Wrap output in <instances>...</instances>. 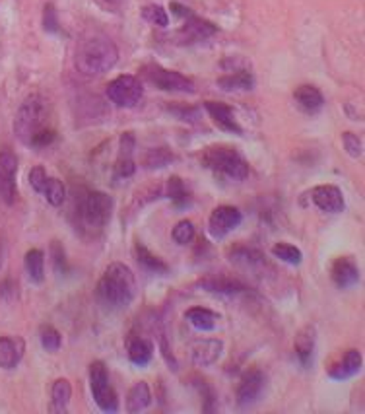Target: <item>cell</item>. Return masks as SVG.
<instances>
[{
  "mask_svg": "<svg viewBox=\"0 0 365 414\" xmlns=\"http://www.w3.org/2000/svg\"><path fill=\"white\" fill-rule=\"evenodd\" d=\"M113 214V199L103 191H91L88 187L72 189L70 220L84 239H96L103 234Z\"/></svg>",
  "mask_w": 365,
  "mask_h": 414,
  "instance_id": "6da1fadb",
  "label": "cell"
},
{
  "mask_svg": "<svg viewBox=\"0 0 365 414\" xmlns=\"http://www.w3.org/2000/svg\"><path fill=\"white\" fill-rule=\"evenodd\" d=\"M51 107L49 101L32 94L24 99L14 119V132L24 142L25 146L45 148L55 142L57 132L51 127Z\"/></svg>",
  "mask_w": 365,
  "mask_h": 414,
  "instance_id": "7a4b0ae2",
  "label": "cell"
},
{
  "mask_svg": "<svg viewBox=\"0 0 365 414\" xmlns=\"http://www.w3.org/2000/svg\"><path fill=\"white\" fill-rule=\"evenodd\" d=\"M136 296V278L124 263H111L96 286V300L105 311L130 308Z\"/></svg>",
  "mask_w": 365,
  "mask_h": 414,
  "instance_id": "3957f363",
  "label": "cell"
},
{
  "mask_svg": "<svg viewBox=\"0 0 365 414\" xmlns=\"http://www.w3.org/2000/svg\"><path fill=\"white\" fill-rule=\"evenodd\" d=\"M119 61V49L103 33H89L82 37L76 53L74 65L76 70L84 76H101L109 73Z\"/></svg>",
  "mask_w": 365,
  "mask_h": 414,
  "instance_id": "277c9868",
  "label": "cell"
},
{
  "mask_svg": "<svg viewBox=\"0 0 365 414\" xmlns=\"http://www.w3.org/2000/svg\"><path fill=\"white\" fill-rule=\"evenodd\" d=\"M204 168L212 170L216 175L231 179V181H243L249 175V163L243 156L231 146H210L200 156Z\"/></svg>",
  "mask_w": 365,
  "mask_h": 414,
  "instance_id": "5b68a950",
  "label": "cell"
},
{
  "mask_svg": "<svg viewBox=\"0 0 365 414\" xmlns=\"http://www.w3.org/2000/svg\"><path fill=\"white\" fill-rule=\"evenodd\" d=\"M89 391H91V397L99 406V410L109 414L119 410V397L109 383V374H107V368L101 360H96L89 364Z\"/></svg>",
  "mask_w": 365,
  "mask_h": 414,
  "instance_id": "8992f818",
  "label": "cell"
},
{
  "mask_svg": "<svg viewBox=\"0 0 365 414\" xmlns=\"http://www.w3.org/2000/svg\"><path fill=\"white\" fill-rule=\"evenodd\" d=\"M142 76L152 86L163 92H179V94H195V82L177 70H167L160 65H146L142 68Z\"/></svg>",
  "mask_w": 365,
  "mask_h": 414,
  "instance_id": "52a82bcc",
  "label": "cell"
},
{
  "mask_svg": "<svg viewBox=\"0 0 365 414\" xmlns=\"http://www.w3.org/2000/svg\"><path fill=\"white\" fill-rule=\"evenodd\" d=\"M107 99L117 107H136L140 104V99L144 96V88H142V82L132 76V74H122V76H117L115 80H111L107 84Z\"/></svg>",
  "mask_w": 365,
  "mask_h": 414,
  "instance_id": "ba28073f",
  "label": "cell"
},
{
  "mask_svg": "<svg viewBox=\"0 0 365 414\" xmlns=\"http://www.w3.org/2000/svg\"><path fill=\"white\" fill-rule=\"evenodd\" d=\"M241 222H243V214L239 208L222 204L212 211L210 218H208V234L214 239H224L227 234H231L236 227L241 226Z\"/></svg>",
  "mask_w": 365,
  "mask_h": 414,
  "instance_id": "9c48e42d",
  "label": "cell"
},
{
  "mask_svg": "<svg viewBox=\"0 0 365 414\" xmlns=\"http://www.w3.org/2000/svg\"><path fill=\"white\" fill-rule=\"evenodd\" d=\"M264 385H267V377H264V374L260 372L259 368H251L249 372H245L243 377L237 383V406L239 408H249V406L255 405L260 395H262Z\"/></svg>",
  "mask_w": 365,
  "mask_h": 414,
  "instance_id": "30bf717a",
  "label": "cell"
},
{
  "mask_svg": "<svg viewBox=\"0 0 365 414\" xmlns=\"http://www.w3.org/2000/svg\"><path fill=\"white\" fill-rule=\"evenodd\" d=\"M18 158L10 150H0V201L10 204L16 203L18 185Z\"/></svg>",
  "mask_w": 365,
  "mask_h": 414,
  "instance_id": "8fae6325",
  "label": "cell"
},
{
  "mask_svg": "<svg viewBox=\"0 0 365 414\" xmlns=\"http://www.w3.org/2000/svg\"><path fill=\"white\" fill-rule=\"evenodd\" d=\"M311 203L326 214H340L346 208L344 193L336 185H316L311 189Z\"/></svg>",
  "mask_w": 365,
  "mask_h": 414,
  "instance_id": "7c38bea8",
  "label": "cell"
},
{
  "mask_svg": "<svg viewBox=\"0 0 365 414\" xmlns=\"http://www.w3.org/2000/svg\"><path fill=\"white\" fill-rule=\"evenodd\" d=\"M198 286L210 294H219V296H239V294H247L249 288L243 284L239 278L227 275H210L204 276L198 280Z\"/></svg>",
  "mask_w": 365,
  "mask_h": 414,
  "instance_id": "4fadbf2b",
  "label": "cell"
},
{
  "mask_svg": "<svg viewBox=\"0 0 365 414\" xmlns=\"http://www.w3.org/2000/svg\"><path fill=\"white\" fill-rule=\"evenodd\" d=\"M191 362L196 368H208V365L216 364L224 352V341L219 339H198L191 344Z\"/></svg>",
  "mask_w": 365,
  "mask_h": 414,
  "instance_id": "5bb4252c",
  "label": "cell"
},
{
  "mask_svg": "<svg viewBox=\"0 0 365 414\" xmlns=\"http://www.w3.org/2000/svg\"><path fill=\"white\" fill-rule=\"evenodd\" d=\"M216 32H218V27L212 22L193 14V16H188L185 20L183 27L179 30L177 37L183 45H193V43H198V41L210 39L212 35H216Z\"/></svg>",
  "mask_w": 365,
  "mask_h": 414,
  "instance_id": "9a60e30c",
  "label": "cell"
},
{
  "mask_svg": "<svg viewBox=\"0 0 365 414\" xmlns=\"http://www.w3.org/2000/svg\"><path fill=\"white\" fill-rule=\"evenodd\" d=\"M361 365H364V356L361 352L356 349L346 350L338 362H334L331 368H328V377L334 380V382H346L350 377H354L361 372Z\"/></svg>",
  "mask_w": 365,
  "mask_h": 414,
  "instance_id": "2e32d148",
  "label": "cell"
},
{
  "mask_svg": "<svg viewBox=\"0 0 365 414\" xmlns=\"http://www.w3.org/2000/svg\"><path fill=\"white\" fill-rule=\"evenodd\" d=\"M331 278L340 290H350V288L359 284L361 272H359V267L350 257H338L331 265Z\"/></svg>",
  "mask_w": 365,
  "mask_h": 414,
  "instance_id": "e0dca14e",
  "label": "cell"
},
{
  "mask_svg": "<svg viewBox=\"0 0 365 414\" xmlns=\"http://www.w3.org/2000/svg\"><path fill=\"white\" fill-rule=\"evenodd\" d=\"M315 344H316V329L313 325L301 327L295 341H293V350L297 362L303 370H309L313 365V356H315Z\"/></svg>",
  "mask_w": 365,
  "mask_h": 414,
  "instance_id": "ac0fdd59",
  "label": "cell"
},
{
  "mask_svg": "<svg viewBox=\"0 0 365 414\" xmlns=\"http://www.w3.org/2000/svg\"><path fill=\"white\" fill-rule=\"evenodd\" d=\"M229 261L239 268L251 270V272H257L259 268L267 267L264 253L257 249V247H249V245H236V247H231L229 249Z\"/></svg>",
  "mask_w": 365,
  "mask_h": 414,
  "instance_id": "d6986e66",
  "label": "cell"
},
{
  "mask_svg": "<svg viewBox=\"0 0 365 414\" xmlns=\"http://www.w3.org/2000/svg\"><path fill=\"white\" fill-rule=\"evenodd\" d=\"M204 109L208 111L214 123L218 125L219 129L226 130V132H233V134H243V129L239 127L236 115H233V109L227 106V104H219V101H204Z\"/></svg>",
  "mask_w": 365,
  "mask_h": 414,
  "instance_id": "ffe728a7",
  "label": "cell"
},
{
  "mask_svg": "<svg viewBox=\"0 0 365 414\" xmlns=\"http://www.w3.org/2000/svg\"><path fill=\"white\" fill-rule=\"evenodd\" d=\"M25 352V342L22 337H0V368L2 370H14Z\"/></svg>",
  "mask_w": 365,
  "mask_h": 414,
  "instance_id": "44dd1931",
  "label": "cell"
},
{
  "mask_svg": "<svg viewBox=\"0 0 365 414\" xmlns=\"http://www.w3.org/2000/svg\"><path fill=\"white\" fill-rule=\"evenodd\" d=\"M293 98H295V104L300 106L301 111H305L309 115L319 113L325 106V98H323L321 89L311 86V84H303L300 88H295Z\"/></svg>",
  "mask_w": 365,
  "mask_h": 414,
  "instance_id": "7402d4cb",
  "label": "cell"
},
{
  "mask_svg": "<svg viewBox=\"0 0 365 414\" xmlns=\"http://www.w3.org/2000/svg\"><path fill=\"white\" fill-rule=\"evenodd\" d=\"M127 350H129V360L139 368H144L152 362L154 358V342L146 337H134L130 334L127 341Z\"/></svg>",
  "mask_w": 365,
  "mask_h": 414,
  "instance_id": "603a6c76",
  "label": "cell"
},
{
  "mask_svg": "<svg viewBox=\"0 0 365 414\" xmlns=\"http://www.w3.org/2000/svg\"><path fill=\"white\" fill-rule=\"evenodd\" d=\"M134 257L139 261V265L148 272H154V275H167L169 272V265L163 259H160L155 253H152L148 249L146 245L142 242H134Z\"/></svg>",
  "mask_w": 365,
  "mask_h": 414,
  "instance_id": "cb8c5ba5",
  "label": "cell"
},
{
  "mask_svg": "<svg viewBox=\"0 0 365 414\" xmlns=\"http://www.w3.org/2000/svg\"><path fill=\"white\" fill-rule=\"evenodd\" d=\"M152 405V391L146 382H136L127 395V413L136 414Z\"/></svg>",
  "mask_w": 365,
  "mask_h": 414,
  "instance_id": "d4e9b609",
  "label": "cell"
},
{
  "mask_svg": "<svg viewBox=\"0 0 365 414\" xmlns=\"http://www.w3.org/2000/svg\"><path fill=\"white\" fill-rule=\"evenodd\" d=\"M163 196H167L173 206L175 208H187L193 203V196L188 193V189L185 187V183H183V179L177 177V175H173L165 181V187H163Z\"/></svg>",
  "mask_w": 365,
  "mask_h": 414,
  "instance_id": "484cf974",
  "label": "cell"
},
{
  "mask_svg": "<svg viewBox=\"0 0 365 414\" xmlns=\"http://www.w3.org/2000/svg\"><path fill=\"white\" fill-rule=\"evenodd\" d=\"M185 319L195 327L196 331H214L216 325H218L219 315L216 311H212V309L196 306V308H191L185 311Z\"/></svg>",
  "mask_w": 365,
  "mask_h": 414,
  "instance_id": "4316f807",
  "label": "cell"
},
{
  "mask_svg": "<svg viewBox=\"0 0 365 414\" xmlns=\"http://www.w3.org/2000/svg\"><path fill=\"white\" fill-rule=\"evenodd\" d=\"M218 86L224 92H251L255 88V76L249 70H236L218 78Z\"/></svg>",
  "mask_w": 365,
  "mask_h": 414,
  "instance_id": "83f0119b",
  "label": "cell"
},
{
  "mask_svg": "<svg viewBox=\"0 0 365 414\" xmlns=\"http://www.w3.org/2000/svg\"><path fill=\"white\" fill-rule=\"evenodd\" d=\"M70 399H72V385L65 377H58L51 387V410L53 413H66Z\"/></svg>",
  "mask_w": 365,
  "mask_h": 414,
  "instance_id": "f1b7e54d",
  "label": "cell"
},
{
  "mask_svg": "<svg viewBox=\"0 0 365 414\" xmlns=\"http://www.w3.org/2000/svg\"><path fill=\"white\" fill-rule=\"evenodd\" d=\"M24 267L33 284H41L45 280V253L41 249H30L24 257Z\"/></svg>",
  "mask_w": 365,
  "mask_h": 414,
  "instance_id": "f546056e",
  "label": "cell"
},
{
  "mask_svg": "<svg viewBox=\"0 0 365 414\" xmlns=\"http://www.w3.org/2000/svg\"><path fill=\"white\" fill-rule=\"evenodd\" d=\"M175 162V154L171 152L169 148H150L146 154H144V160H142V165L146 170H163L171 163Z\"/></svg>",
  "mask_w": 365,
  "mask_h": 414,
  "instance_id": "4dcf8cb0",
  "label": "cell"
},
{
  "mask_svg": "<svg viewBox=\"0 0 365 414\" xmlns=\"http://www.w3.org/2000/svg\"><path fill=\"white\" fill-rule=\"evenodd\" d=\"M41 195L45 196V201L51 204V206H63L66 201V187L65 183L57 177H47V183L43 187V193Z\"/></svg>",
  "mask_w": 365,
  "mask_h": 414,
  "instance_id": "1f68e13d",
  "label": "cell"
},
{
  "mask_svg": "<svg viewBox=\"0 0 365 414\" xmlns=\"http://www.w3.org/2000/svg\"><path fill=\"white\" fill-rule=\"evenodd\" d=\"M272 255L280 259L286 265H293V267H297L301 265V261H303V253H301L300 247H295L292 244H286V242H280V244L272 245Z\"/></svg>",
  "mask_w": 365,
  "mask_h": 414,
  "instance_id": "d6a6232c",
  "label": "cell"
},
{
  "mask_svg": "<svg viewBox=\"0 0 365 414\" xmlns=\"http://www.w3.org/2000/svg\"><path fill=\"white\" fill-rule=\"evenodd\" d=\"M39 342L43 349L55 354L63 346V337L53 325H41L39 327Z\"/></svg>",
  "mask_w": 365,
  "mask_h": 414,
  "instance_id": "836d02e7",
  "label": "cell"
},
{
  "mask_svg": "<svg viewBox=\"0 0 365 414\" xmlns=\"http://www.w3.org/2000/svg\"><path fill=\"white\" fill-rule=\"evenodd\" d=\"M49 255H51V263H53V268L55 272L60 276L68 275V261H66V251L60 242H51L49 245Z\"/></svg>",
  "mask_w": 365,
  "mask_h": 414,
  "instance_id": "e575fe53",
  "label": "cell"
},
{
  "mask_svg": "<svg viewBox=\"0 0 365 414\" xmlns=\"http://www.w3.org/2000/svg\"><path fill=\"white\" fill-rule=\"evenodd\" d=\"M195 224H193L191 220H181V222H177L175 227H173L171 237H173V242L177 245H188L195 239Z\"/></svg>",
  "mask_w": 365,
  "mask_h": 414,
  "instance_id": "d590c367",
  "label": "cell"
},
{
  "mask_svg": "<svg viewBox=\"0 0 365 414\" xmlns=\"http://www.w3.org/2000/svg\"><path fill=\"white\" fill-rule=\"evenodd\" d=\"M142 18L152 25H158V27H167L169 25V14L160 4H148V6H144L142 8Z\"/></svg>",
  "mask_w": 365,
  "mask_h": 414,
  "instance_id": "8d00e7d4",
  "label": "cell"
},
{
  "mask_svg": "<svg viewBox=\"0 0 365 414\" xmlns=\"http://www.w3.org/2000/svg\"><path fill=\"white\" fill-rule=\"evenodd\" d=\"M167 111L171 115H175L177 119L187 123H196L200 119V109L195 106H181V104H173V106H167Z\"/></svg>",
  "mask_w": 365,
  "mask_h": 414,
  "instance_id": "74e56055",
  "label": "cell"
},
{
  "mask_svg": "<svg viewBox=\"0 0 365 414\" xmlns=\"http://www.w3.org/2000/svg\"><path fill=\"white\" fill-rule=\"evenodd\" d=\"M342 144H344V150H346L352 158H361V154H364L361 138L357 137V134H354V132H342Z\"/></svg>",
  "mask_w": 365,
  "mask_h": 414,
  "instance_id": "f35d334b",
  "label": "cell"
},
{
  "mask_svg": "<svg viewBox=\"0 0 365 414\" xmlns=\"http://www.w3.org/2000/svg\"><path fill=\"white\" fill-rule=\"evenodd\" d=\"M43 30L47 33H60L58 14L53 4H45V8H43Z\"/></svg>",
  "mask_w": 365,
  "mask_h": 414,
  "instance_id": "ab89813d",
  "label": "cell"
},
{
  "mask_svg": "<svg viewBox=\"0 0 365 414\" xmlns=\"http://www.w3.org/2000/svg\"><path fill=\"white\" fill-rule=\"evenodd\" d=\"M136 171V163L132 158H127V156H119V160L115 163V177L117 179H127L132 177Z\"/></svg>",
  "mask_w": 365,
  "mask_h": 414,
  "instance_id": "60d3db41",
  "label": "cell"
},
{
  "mask_svg": "<svg viewBox=\"0 0 365 414\" xmlns=\"http://www.w3.org/2000/svg\"><path fill=\"white\" fill-rule=\"evenodd\" d=\"M158 341H160V350H162V356L165 360V364L169 365L173 372H177L179 364H177V358L173 356V352H171L169 344H167V334L163 329H160V333H158Z\"/></svg>",
  "mask_w": 365,
  "mask_h": 414,
  "instance_id": "b9f144b4",
  "label": "cell"
},
{
  "mask_svg": "<svg viewBox=\"0 0 365 414\" xmlns=\"http://www.w3.org/2000/svg\"><path fill=\"white\" fill-rule=\"evenodd\" d=\"M47 183V171L43 165H35L32 171H30V185L35 193H43V187Z\"/></svg>",
  "mask_w": 365,
  "mask_h": 414,
  "instance_id": "7bdbcfd3",
  "label": "cell"
},
{
  "mask_svg": "<svg viewBox=\"0 0 365 414\" xmlns=\"http://www.w3.org/2000/svg\"><path fill=\"white\" fill-rule=\"evenodd\" d=\"M134 148H136V140H134V134L132 132H122L121 137V152L119 156H127V158H132L134 154Z\"/></svg>",
  "mask_w": 365,
  "mask_h": 414,
  "instance_id": "ee69618b",
  "label": "cell"
},
{
  "mask_svg": "<svg viewBox=\"0 0 365 414\" xmlns=\"http://www.w3.org/2000/svg\"><path fill=\"white\" fill-rule=\"evenodd\" d=\"M16 294H18V282H14L12 278H6V280H2V282H0V296H2V298L12 300V298H16Z\"/></svg>",
  "mask_w": 365,
  "mask_h": 414,
  "instance_id": "f6af8a7d",
  "label": "cell"
},
{
  "mask_svg": "<svg viewBox=\"0 0 365 414\" xmlns=\"http://www.w3.org/2000/svg\"><path fill=\"white\" fill-rule=\"evenodd\" d=\"M203 385H198V389H200V393H203L204 397V406L203 410L204 413H212L214 410V393H212V389L206 385L204 382H200Z\"/></svg>",
  "mask_w": 365,
  "mask_h": 414,
  "instance_id": "bcb514c9",
  "label": "cell"
},
{
  "mask_svg": "<svg viewBox=\"0 0 365 414\" xmlns=\"http://www.w3.org/2000/svg\"><path fill=\"white\" fill-rule=\"evenodd\" d=\"M171 12L175 14L177 18H183V20H187L188 16H193V12L187 6H183V4H179V2H171Z\"/></svg>",
  "mask_w": 365,
  "mask_h": 414,
  "instance_id": "7dc6e473",
  "label": "cell"
},
{
  "mask_svg": "<svg viewBox=\"0 0 365 414\" xmlns=\"http://www.w3.org/2000/svg\"><path fill=\"white\" fill-rule=\"evenodd\" d=\"M4 255H6V247H4V242H0V267L4 263Z\"/></svg>",
  "mask_w": 365,
  "mask_h": 414,
  "instance_id": "c3c4849f",
  "label": "cell"
},
{
  "mask_svg": "<svg viewBox=\"0 0 365 414\" xmlns=\"http://www.w3.org/2000/svg\"><path fill=\"white\" fill-rule=\"evenodd\" d=\"M105 2H109V4H119L121 0H105Z\"/></svg>",
  "mask_w": 365,
  "mask_h": 414,
  "instance_id": "681fc988",
  "label": "cell"
}]
</instances>
